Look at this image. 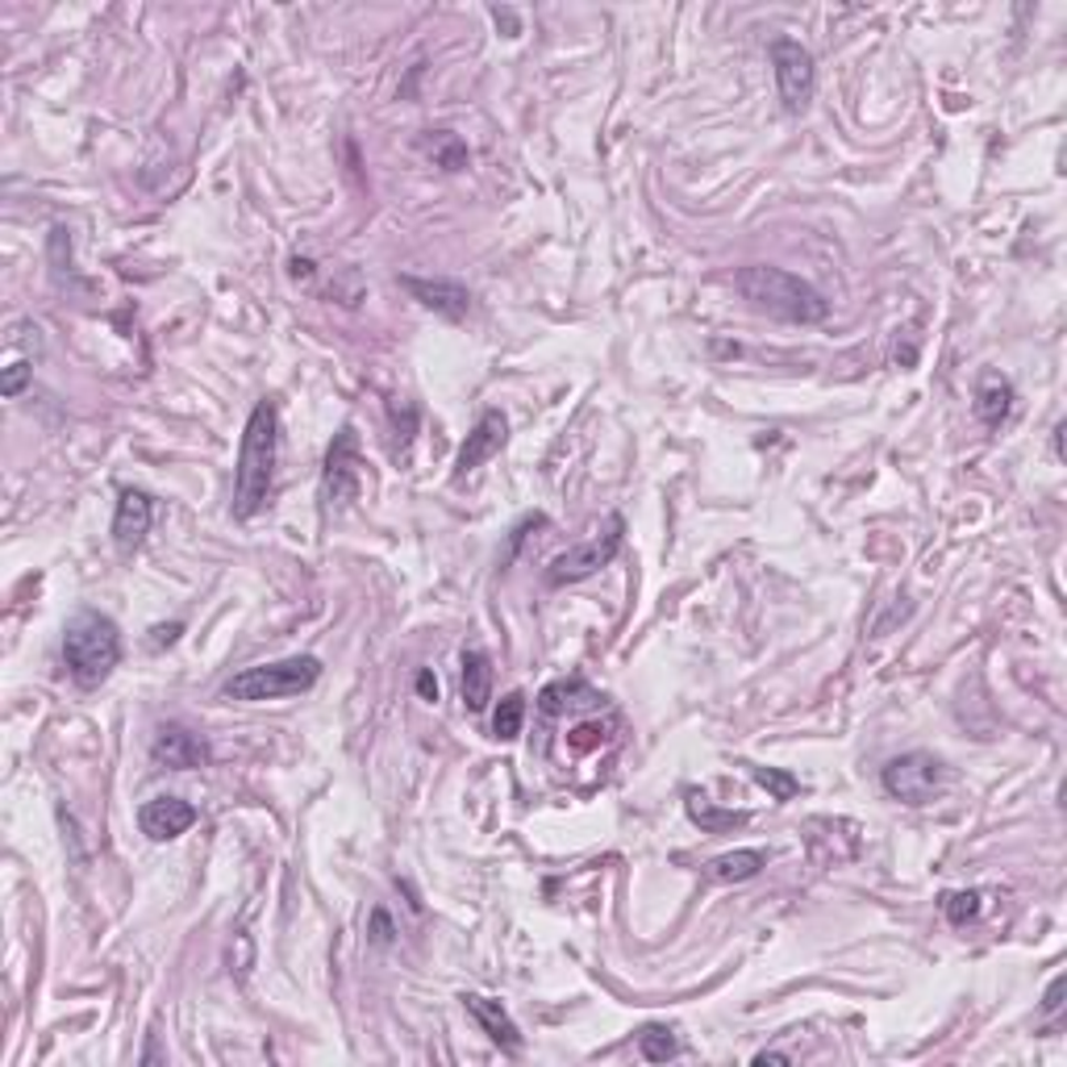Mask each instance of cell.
<instances>
[{
  "label": "cell",
  "mask_w": 1067,
  "mask_h": 1067,
  "mask_svg": "<svg viewBox=\"0 0 1067 1067\" xmlns=\"http://www.w3.org/2000/svg\"><path fill=\"white\" fill-rule=\"evenodd\" d=\"M276 455H280V417L271 401H259L246 417L243 447H238V471H234V518H255L276 480Z\"/></svg>",
  "instance_id": "1"
},
{
  "label": "cell",
  "mask_w": 1067,
  "mask_h": 1067,
  "mask_svg": "<svg viewBox=\"0 0 1067 1067\" xmlns=\"http://www.w3.org/2000/svg\"><path fill=\"white\" fill-rule=\"evenodd\" d=\"M734 288H738L759 313L792 321V326H813V321H822L825 313H830V300H825L813 284L801 280V276H792V271H780V267H764V263L743 267V271L734 276Z\"/></svg>",
  "instance_id": "2"
},
{
  "label": "cell",
  "mask_w": 1067,
  "mask_h": 1067,
  "mask_svg": "<svg viewBox=\"0 0 1067 1067\" xmlns=\"http://www.w3.org/2000/svg\"><path fill=\"white\" fill-rule=\"evenodd\" d=\"M63 659H67V672L79 689H96L105 684L109 672L121 659V634L109 618L100 613H79L67 621L63 630Z\"/></svg>",
  "instance_id": "3"
},
{
  "label": "cell",
  "mask_w": 1067,
  "mask_h": 1067,
  "mask_svg": "<svg viewBox=\"0 0 1067 1067\" xmlns=\"http://www.w3.org/2000/svg\"><path fill=\"white\" fill-rule=\"evenodd\" d=\"M321 663L313 655H292L280 659V663H259V668H246V672L230 675L222 684L225 701H243V705H255V701H280V696H297L309 693L318 684Z\"/></svg>",
  "instance_id": "4"
},
{
  "label": "cell",
  "mask_w": 1067,
  "mask_h": 1067,
  "mask_svg": "<svg viewBox=\"0 0 1067 1067\" xmlns=\"http://www.w3.org/2000/svg\"><path fill=\"white\" fill-rule=\"evenodd\" d=\"M942 776H947L942 759L926 755V750H909L881 771V785L888 797H897L905 805H930L942 788Z\"/></svg>",
  "instance_id": "5"
},
{
  "label": "cell",
  "mask_w": 1067,
  "mask_h": 1067,
  "mask_svg": "<svg viewBox=\"0 0 1067 1067\" xmlns=\"http://www.w3.org/2000/svg\"><path fill=\"white\" fill-rule=\"evenodd\" d=\"M771 67H776V88H780L785 109L801 113L813 100V84H818L813 55H809L797 38H776L771 42Z\"/></svg>",
  "instance_id": "6"
},
{
  "label": "cell",
  "mask_w": 1067,
  "mask_h": 1067,
  "mask_svg": "<svg viewBox=\"0 0 1067 1067\" xmlns=\"http://www.w3.org/2000/svg\"><path fill=\"white\" fill-rule=\"evenodd\" d=\"M621 518H609V530L605 534H597V538H588V543L572 546V551H563L559 559H551V567H546V584H576L584 580V576H593V572H600V567H609V563L618 559L621 551Z\"/></svg>",
  "instance_id": "7"
},
{
  "label": "cell",
  "mask_w": 1067,
  "mask_h": 1067,
  "mask_svg": "<svg viewBox=\"0 0 1067 1067\" xmlns=\"http://www.w3.org/2000/svg\"><path fill=\"white\" fill-rule=\"evenodd\" d=\"M359 497V438L355 430L338 434L330 442V455H326V471H321V505L326 513H338L346 509Z\"/></svg>",
  "instance_id": "8"
},
{
  "label": "cell",
  "mask_w": 1067,
  "mask_h": 1067,
  "mask_svg": "<svg viewBox=\"0 0 1067 1067\" xmlns=\"http://www.w3.org/2000/svg\"><path fill=\"white\" fill-rule=\"evenodd\" d=\"M150 522H154V505H150L147 492L138 488H126L117 497V513H113V543L121 555H130L142 546V538L150 534Z\"/></svg>",
  "instance_id": "9"
},
{
  "label": "cell",
  "mask_w": 1067,
  "mask_h": 1067,
  "mask_svg": "<svg viewBox=\"0 0 1067 1067\" xmlns=\"http://www.w3.org/2000/svg\"><path fill=\"white\" fill-rule=\"evenodd\" d=\"M509 438V422L501 409H488L480 422H476V430L468 434V442H463V450H459V459H455V476L463 480V476H471V471L480 468V463H488L497 450L505 447Z\"/></svg>",
  "instance_id": "10"
},
{
  "label": "cell",
  "mask_w": 1067,
  "mask_h": 1067,
  "mask_svg": "<svg viewBox=\"0 0 1067 1067\" xmlns=\"http://www.w3.org/2000/svg\"><path fill=\"white\" fill-rule=\"evenodd\" d=\"M401 288L447 321H463L471 309V292L455 280H417V276H401Z\"/></svg>",
  "instance_id": "11"
},
{
  "label": "cell",
  "mask_w": 1067,
  "mask_h": 1067,
  "mask_svg": "<svg viewBox=\"0 0 1067 1067\" xmlns=\"http://www.w3.org/2000/svg\"><path fill=\"white\" fill-rule=\"evenodd\" d=\"M196 822V809L180 801V797H154L147 805L138 809V825L142 834L154 839V843H168V839H180L188 825Z\"/></svg>",
  "instance_id": "12"
},
{
  "label": "cell",
  "mask_w": 1067,
  "mask_h": 1067,
  "mask_svg": "<svg viewBox=\"0 0 1067 1067\" xmlns=\"http://www.w3.org/2000/svg\"><path fill=\"white\" fill-rule=\"evenodd\" d=\"M150 755L159 764H168V768H201L209 759V747L184 726H163L154 734V743H150Z\"/></svg>",
  "instance_id": "13"
},
{
  "label": "cell",
  "mask_w": 1067,
  "mask_h": 1067,
  "mask_svg": "<svg viewBox=\"0 0 1067 1067\" xmlns=\"http://www.w3.org/2000/svg\"><path fill=\"white\" fill-rule=\"evenodd\" d=\"M463 1005H468V1013L484 1026V1034L497 1043V1047H505L509 1055L522 1050V1034H518V1026H513V1017L501 1010V1001H488V996L471 993V996H463Z\"/></svg>",
  "instance_id": "14"
},
{
  "label": "cell",
  "mask_w": 1067,
  "mask_h": 1067,
  "mask_svg": "<svg viewBox=\"0 0 1067 1067\" xmlns=\"http://www.w3.org/2000/svg\"><path fill=\"white\" fill-rule=\"evenodd\" d=\"M771 851H759V846H747V851H730V855H717V860L705 863V876L713 884H743L755 881L764 867H768Z\"/></svg>",
  "instance_id": "15"
},
{
  "label": "cell",
  "mask_w": 1067,
  "mask_h": 1067,
  "mask_svg": "<svg viewBox=\"0 0 1067 1067\" xmlns=\"http://www.w3.org/2000/svg\"><path fill=\"white\" fill-rule=\"evenodd\" d=\"M492 701V663L484 651H463V705L471 713H484Z\"/></svg>",
  "instance_id": "16"
},
{
  "label": "cell",
  "mask_w": 1067,
  "mask_h": 1067,
  "mask_svg": "<svg viewBox=\"0 0 1067 1067\" xmlns=\"http://www.w3.org/2000/svg\"><path fill=\"white\" fill-rule=\"evenodd\" d=\"M1013 409V388L1001 380V375H984L980 388H975V417L984 426H1001Z\"/></svg>",
  "instance_id": "17"
},
{
  "label": "cell",
  "mask_w": 1067,
  "mask_h": 1067,
  "mask_svg": "<svg viewBox=\"0 0 1067 1067\" xmlns=\"http://www.w3.org/2000/svg\"><path fill=\"white\" fill-rule=\"evenodd\" d=\"M684 805H689V818H693V822L701 825L705 834H726V830H734V825H747V818H750V813L717 809L709 797H705V792H689V801H684Z\"/></svg>",
  "instance_id": "18"
},
{
  "label": "cell",
  "mask_w": 1067,
  "mask_h": 1067,
  "mask_svg": "<svg viewBox=\"0 0 1067 1067\" xmlns=\"http://www.w3.org/2000/svg\"><path fill=\"white\" fill-rule=\"evenodd\" d=\"M522 722H525V696L509 693L505 701L497 705V713H492V734H497L501 743H513V738L522 734Z\"/></svg>",
  "instance_id": "19"
},
{
  "label": "cell",
  "mask_w": 1067,
  "mask_h": 1067,
  "mask_svg": "<svg viewBox=\"0 0 1067 1067\" xmlns=\"http://www.w3.org/2000/svg\"><path fill=\"white\" fill-rule=\"evenodd\" d=\"M638 1050H642V1059H651V1064H668L675 1050V1038L672 1031H663V1026H647V1031L638 1034Z\"/></svg>",
  "instance_id": "20"
},
{
  "label": "cell",
  "mask_w": 1067,
  "mask_h": 1067,
  "mask_svg": "<svg viewBox=\"0 0 1067 1067\" xmlns=\"http://www.w3.org/2000/svg\"><path fill=\"white\" fill-rule=\"evenodd\" d=\"M572 696H593L588 689H584L580 680H559V684H551V689H543V713L546 717H555V713H563L567 705H580V701H572Z\"/></svg>",
  "instance_id": "21"
},
{
  "label": "cell",
  "mask_w": 1067,
  "mask_h": 1067,
  "mask_svg": "<svg viewBox=\"0 0 1067 1067\" xmlns=\"http://www.w3.org/2000/svg\"><path fill=\"white\" fill-rule=\"evenodd\" d=\"M942 914H947L951 926H968V921L980 918V893L975 888H968V893H947L942 897Z\"/></svg>",
  "instance_id": "22"
},
{
  "label": "cell",
  "mask_w": 1067,
  "mask_h": 1067,
  "mask_svg": "<svg viewBox=\"0 0 1067 1067\" xmlns=\"http://www.w3.org/2000/svg\"><path fill=\"white\" fill-rule=\"evenodd\" d=\"M430 154L438 159V168H447V171L468 168V147H463L455 134H438V138L430 142Z\"/></svg>",
  "instance_id": "23"
},
{
  "label": "cell",
  "mask_w": 1067,
  "mask_h": 1067,
  "mask_svg": "<svg viewBox=\"0 0 1067 1067\" xmlns=\"http://www.w3.org/2000/svg\"><path fill=\"white\" fill-rule=\"evenodd\" d=\"M750 776H755L764 788H771V792H776V801H792V797H797V788H801L792 776H788V771H776V768H750Z\"/></svg>",
  "instance_id": "24"
},
{
  "label": "cell",
  "mask_w": 1067,
  "mask_h": 1067,
  "mask_svg": "<svg viewBox=\"0 0 1067 1067\" xmlns=\"http://www.w3.org/2000/svg\"><path fill=\"white\" fill-rule=\"evenodd\" d=\"M605 726L600 722H584V726H576V730L567 734V747L572 750H593V747H600L605 743Z\"/></svg>",
  "instance_id": "25"
},
{
  "label": "cell",
  "mask_w": 1067,
  "mask_h": 1067,
  "mask_svg": "<svg viewBox=\"0 0 1067 1067\" xmlns=\"http://www.w3.org/2000/svg\"><path fill=\"white\" fill-rule=\"evenodd\" d=\"M30 375H34V367H30L25 359L9 363V367H4V375H0V393H4V396H18L21 388L30 384Z\"/></svg>",
  "instance_id": "26"
},
{
  "label": "cell",
  "mask_w": 1067,
  "mask_h": 1067,
  "mask_svg": "<svg viewBox=\"0 0 1067 1067\" xmlns=\"http://www.w3.org/2000/svg\"><path fill=\"white\" fill-rule=\"evenodd\" d=\"M372 942L375 947H388V942H393V921H388L384 909H375L372 914Z\"/></svg>",
  "instance_id": "27"
},
{
  "label": "cell",
  "mask_w": 1067,
  "mask_h": 1067,
  "mask_svg": "<svg viewBox=\"0 0 1067 1067\" xmlns=\"http://www.w3.org/2000/svg\"><path fill=\"white\" fill-rule=\"evenodd\" d=\"M1059 1005H1064V975H1055L1047 989V1001H1043V1010L1047 1013H1059Z\"/></svg>",
  "instance_id": "28"
},
{
  "label": "cell",
  "mask_w": 1067,
  "mask_h": 1067,
  "mask_svg": "<svg viewBox=\"0 0 1067 1067\" xmlns=\"http://www.w3.org/2000/svg\"><path fill=\"white\" fill-rule=\"evenodd\" d=\"M417 693L426 696V701H438V680H434L430 672H422L417 675Z\"/></svg>",
  "instance_id": "29"
},
{
  "label": "cell",
  "mask_w": 1067,
  "mask_h": 1067,
  "mask_svg": "<svg viewBox=\"0 0 1067 1067\" xmlns=\"http://www.w3.org/2000/svg\"><path fill=\"white\" fill-rule=\"evenodd\" d=\"M755 1064H788V1055H785V1050H759V1055H755Z\"/></svg>",
  "instance_id": "30"
},
{
  "label": "cell",
  "mask_w": 1067,
  "mask_h": 1067,
  "mask_svg": "<svg viewBox=\"0 0 1067 1067\" xmlns=\"http://www.w3.org/2000/svg\"><path fill=\"white\" fill-rule=\"evenodd\" d=\"M292 276H313V263H309V259H297V263H292Z\"/></svg>",
  "instance_id": "31"
},
{
  "label": "cell",
  "mask_w": 1067,
  "mask_h": 1067,
  "mask_svg": "<svg viewBox=\"0 0 1067 1067\" xmlns=\"http://www.w3.org/2000/svg\"><path fill=\"white\" fill-rule=\"evenodd\" d=\"M175 634H180V626H168V630H159L154 642H175Z\"/></svg>",
  "instance_id": "32"
},
{
  "label": "cell",
  "mask_w": 1067,
  "mask_h": 1067,
  "mask_svg": "<svg viewBox=\"0 0 1067 1067\" xmlns=\"http://www.w3.org/2000/svg\"><path fill=\"white\" fill-rule=\"evenodd\" d=\"M1055 455H1064V422L1055 426Z\"/></svg>",
  "instance_id": "33"
}]
</instances>
